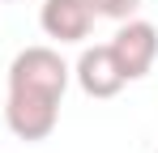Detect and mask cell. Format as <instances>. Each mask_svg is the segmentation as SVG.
I'll return each mask as SVG.
<instances>
[{
	"label": "cell",
	"instance_id": "cell-1",
	"mask_svg": "<svg viewBox=\"0 0 158 153\" xmlns=\"http://www.w3.org/2000/svg\"><path fill=\"white\" fill-rule=\"evenodd\" d=\"M73 68L60 60L56 47H26L9 64V94H39V98H64Z\"/></svg>",
	"mask_w": 158,
	"mask_h": 153
},
{
	"label": "cell",
	"instance_id": "cell-2",
	"mask_svg": "<svg viewBox=\"0 0 158 153\" xmlns=\"http://www.w3.org/2000/svg\"><path fill=\"white\" fill-rule=\"evenodd\" d=\"M107 47L115 55L120 73L128 76V81H141V76L154 68V60H158V30H154V22L124 17V26L115 30V38H111Z\"/></svg>",
	"mask_w": 158,
	"mask_h": 153
},
{
	"label": "cell",
	"instance_id": "cell-3",
	"mask_svg": "<svg viewBox=\"0 0 158 153\" xmlns=\"http://www.w3.org/2000/svg\"><path fill=\"white\" fill-rule=\"evenodd\" d=\"M4 124L17 140H47L60 124V102L39 94H9L4 98Z\"/></svg>",
	"mask_w": 158,
	"mask_h": 153
},
{
	"label": "cell",
	"instance_id": "cell-4",
	"mask_svg": "<svg viewBox=\"0 0 158 153\" xmlns=\"http://www.w3.org/2000/svg\"><path fill=\"white\" fill-rule=\"evenodd\" d=\"M94 17L98 13H94L90 0H43V9H39V26L56 43H81V38H90Z\"/></svg>",
	"mask_w": 158,
	"mask_h": 153
},
{
	"label": "cell",
	"instance_id": "cell-5",
	"mask_svg": "<svg viewBox=\"0 0 158 153\" xmlns=\"http://www.w3.org/2000/svg\"><path fill=\"white\" fill-rule=\"evenodd\" d=\"M73 76H77V85L90 98H115V94L128 85V76L120 73L111 47H85L81 60H77V68H73Z\"/></svg>",
	"mask_w": 158,
	"mask_h": 153
},
{
	"label": "cell",
	"instance_id": "cell-6",
	"mask_svg": "<svg viewBox=\"0 0 158 153\" xmlns=\"http://www.w3.org/2000/svg\"><path fill=\"white\" fill-rule=\"evenodd\" d=\"M90 4H94L98 17H115V22H124V17H132L141 9V0H90Z\"/></svg>",
	"mask_w": 158,
	"mask_h": 153
}]
</instances>
